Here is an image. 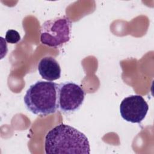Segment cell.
Listing matches in <instances>:
<instances>
[{
	"label": "cell",
	"instance_id": "1",
	"mask_svg": "<svg viewBox=\"0 0 154 154\" xmlns=\"http://www.w3.org/2000/svg\"><path fill=\"white\" fill-rule=\"evenodd\" d=\"M45 150L46 154H89L90 147L85 135L70 125L61 123L46 134Z\"/></svg>",
	"mask_w": 154,
	"mask_h": 154
},
{
	"label": "cell",
	"instance_id": "2",
	"mask_svg": "<svg viewBox=\"0 0 154 154\" xmlns=\"http://www.w3.org/2000/svg\"><path fill=\"white\" fill-rule=\"evenodd\" d=\"M58 84L48 81H38L31 85L23 97L26 109L40 116L57 112L58 109Z\"/></svg>",
	"mask_w": 154,
	"mask_h": 154
},
{
	"label": "cell",
	"instance_id": "3",
	"mask_svg": "<svg viewBox=\"0 0 154 154\" xmlns=\"http://www.w3.org/2000/svg\"><path fill=\"white\" fill-rule=\"evenodd\" d=\"M72 24L67 16L45 21L40 29L41 43L52 48H58L67 43L71 37Z\"/></svg>",
	"mask_w": 154,
	"mask_h": 154
},
{
	"label": "cell",
	"instance_id": "4",
	"mask_svg": "<svg viewBox=\"0 0 154 154\" xmlns=\"http://www.w3.org/2000/svg\"><path fill=\"white\" fill-rule=\"evenodd\" d=\"M85 92L79 85L66 81L58 86V110L65 114H70L78 110L82 105Z\"/></svg>",
	"mask_w": 154,
	"mask_h": 154
},
{
	"label": "cell",
	"instance_id": "5",
	"mask_svg": "<svg viewBox=\"0 0 154 154\" xmlns=\"http://www.w3.org/2000/svg\"><path fill=\"white\" fill-rule=\"evenodd\" d=\"M149 105L140 95H131L123 99L120 105V113L126 122L140 123L145 118Z\"/></svg>",
	"mask_w": 154,
	"mask_h": 154
},
{
	"label": "cell",
	"instance_id": "6",
	"mask_svg": "<svg viewBox=\"0 0 154 154\" xmlns=\"http://www.w3.org/2000/svg\"><path fill=\"white\" fill-rule=\"evenodd\" d=\"M38 71L43 79L49 81L58 79L61 76V67L52 57L42 58L38 64Z\"/></svg>",
	"mask_w": 154,
	"mask_h": 154
},
{
	"label": "cell",
	"instance_id": "7",
	"mask_svg": "<svg viewBox=\"0 0 154 154\" xmlns=\"http://www.w3.org/2000/svg\"><path fill=\"white\" fill-rule=\"evenodd\" d=\"M21 39L20 35L18 31L14 29H8L5 36V40L7 42L11 44H16Z\"/></svg>",
	"mask_w": 154,
	"mask_h": 154
}]
</instances>
